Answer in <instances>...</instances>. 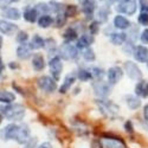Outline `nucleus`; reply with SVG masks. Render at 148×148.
<instances>
[{
    "instance_id": "1",
    "label": "nucleus",
    "mask_w": 148,
    "mask_h": 148,
    "mask_svg": "<svg viewBox=\"0 0 148 148\" xmlns=\"http://www.w3.org/2000/svg\"><path fill=\"white\" fill-rule=\"evenodd\" d=\"M25 107L19 103H10L0 107V114L10 121H20L25 116Z\"/></svg>"
},
{
    "instance_id": "2",
    "label": "nucleus",
    "mask_w": 148,
    "mask_h": 148,
    "mask_svg": "<svg viewBox=\"0 0 148 148\" xmlns=\"http://www.w3.org/2000/svg\"><path fill=\"white\" fill-rule=\"evenodd\" d=\"M96 104H97L98 109H100V112L106 117H109V119H114L120 112L119 106L109 100H97Z\"/></svg>"
},
{
    "instance_id": "3",
    "label": "nucleus",
    "mask_w": 148,
    "mask_h": 148,
    "mask_svg": "<svg viewBox=\"0 0 148 148\" xmlns=\"http://www.w3.org/2000/svg\"><path fill=\"white\" fill-rule=\"evenodd\" d=\"M18 133H19V125L16 123H11V125L6 126L1 132H0V136L3 140H16L18 138Z\"/></svg>"
},
{
    "instance_id": "4",
    "label": "nucleus",
    "mask_w": 148,
    "mask_h": 148,
    "mask_svg": "<svg viewBox=\"0 0 148 148\" xmlns=\"http://www.w3.org/2000/svg\"><path fill=\"white\" fill-rule=\"evenodd\" d=\"M77 55H78L77 47H75L73 45H71L69 43L63 44L59 47V56H60V58H63L65 60H70V59L76 58Z\"/></svg>"
},
{
    "instance_id": "5",
    "label": "nucleus",
    "mask_w": 148,
    "mask_h": 148,
    "mask_svg": "<svg viewBox=\"0 0 148 148\" xmlns=\"http://www.w3.org/2000/svg\"><path fill=\"white\" fill-rule=\"evenodd\" d=\"M37 84H38V88L46 91V92H52L56 90L57 88V83L53 78L49 77V76H43L40 78H38L37 81Z\"/></svg>"
},
{
    "instance_id": "6",
    "label": "nucleus",
    "mask_w": 148,
    "mask_h": 148,
    "mask_svg": "<svg viewBox=\"0 0 148 148\" xmlns=\"http://www.w3.org/2000/svg\"><path fill=\"white\" fill-rule=\"evenodd\" d=\"M125 70L127 72L128 77L130 79H133V81H140L142 78L141 70L139 69V66L136 64L133 63V62H130V60H128V62L125 63Z\"/></svg>"
},
{
    "instance_id": "7",
    "label": "nucleus",
    "mask_w": 148,
    "mask_h": 148,
    "mask_svg": "<svg viewBox=\"0 0 148 148\" xmlns=\"http://www.w3.org/2000/svg\"><path fill=\"white\" fill-rule=\"evenodd\" d=\"M116 11L125 13L127 16H132L136 12V1L135 0H126L116 6Z\"/></svg>"
},
{
    "instance_id": "8",
    "label": "nucleus",
    "mask_w": 148,
    "mask_h": 148,
    "mask_svg": "<svg viewBox=\"0 0 148 148\" xmlns=\"http://www.w3.org/2000/svg\"><path fill=\"white\" fill-rule=\"evenodd\" d=\"M49 66H50V72L53 77L55 81H58L60 78V73H62V70H63V64L60 62V58L58 56L53 57L50 63H49Z\"/></svg>"
},
{
    "instance_id": "9",
    "label": "nucleus",
    "mask_w": 148,
    "mask_h": 148,
    "mask_svg": "<svg viewBox=\"0 0 148 148\" xmlns=\"http://www.w3.org/2000/svg\"><path fill=\"white\" fill-rule=\"evenodd\" d=\"M100 146L101 148H126L125 143L115 138H102L100 140Z\"/></svg>"
},
{
    "instance_id": "10",
    "label": "nucleus",
    "mask_w": 148,
    "mask_h": 148,
    "mask_svg": "<svg viewBox=\"0 0 148 148\" xmlns=\"http://www.w3.org/2000/svg\"><path fill=\"white\" fill-rule=\"evenodd\" d=\"M107 76H108V82L109 84H116L123 76V71L121 68L119 66H112L108 72H107Z\"/></svg>"
},
{
    "instance_id": "11",
    "label": "nucleus",
    "mask_w": 148,
    "mask_h": 148,
    "mask_svg": "<svg viewBox=\"0 0 148 148\" xmlns=\"http://www.w3.org/2000/svg\"><path fill=\"white\" fill-rule=\"evenodd\" d=\"M92 88H94V91L97 96L100 97H106L110 94V87L109 84L106 83V82H96L92 84Z\"/></svg>"
},
{
    "instance_id": "12",
    "label": "nucleus",
    "mask_w": 148,
    "mask_h": 148,
    "mask_svg": "<svg viewBox=\"0 0 148 148\" xmlns=\"http://www.w3.org/2000/svg\"><path fill=\"white\" fill-rule=\"evenodd\" d=\"M30 129L26 125H20L19 126V133H18V138H17V142L18 143H24L26 145V142L30 140Z\"/></svg>"
},
{
    "instance_id": "13",
    "label": "nucleus",
    "mask_w": 148,
    "mask_h": 148,
    "mask_svg": "<svg viewBox=\"0 0 148 148\" xmlns=\"http://www.w3.org/2000/svg\"><path fill=\"white\" fill-rule=\"evenodd\" d=\"M134 57L140 63H146L148 60V49L146 46H136L134 50Z\"/></svg>"
},
{
    "instance_id": "14",
    "label": "nucleus",
    "mask_w": 148,
    "mask_h": 148,
    "mask_svg": "<svg viewBox=\"0 0 148 148\" xmlns=\"http://www.w3.org/2000/svg\"><path fill=\"white\" fill-rule=\"evenodd\" d=\"M75 81H76V73H75V72L69 73V75L65 77V79H64V83L60 85L59 92L65 94L66 91H69V90H70V87H71L73 83H75Z\"/></svg>"
},
{
    "instance_id": "15",
    "label": "nucleus",
    "mask_w": 148,
    "mask_h": 148,
    "mask_svg": "<svg viewBox=\"0 0 148 148\" xmlns=\"http://www.w3.org/2000/svg\"><path fill=\"white\" fill-rule=\"evenodd\" d=\"M135 94L142 98L148 97V82L147 81H140L136 85H135Z\"/></svg>"
},
{
    "instance_id": "16",
    "label": "nucleus",
    "mask_w": 148,
    "mask_h": 148,
    "mask_svg": "<svg viewBox=\"0 0 148 148\" xmlns=\"http://www.w3.org/2000/svg\"><path fill=\"white\" fill-rule=\"evenodd\" d=\"M18 30L17 25L12 23H8L6 20H0V32H3L4 34H12Z\"/></svg>"
},
{
    "instance_id": "17",
    "label": "nucleus",
    "mask_w": 148,
    "mask_h": 148,
    "mask_svg": "<svg viewBox=\"0 0 148 148\" xmlns=\"http://www.w3.org/2000/svg\"><path fill=\"white\" fill-rule=\"evenodd\" d=\"M114 25L120 30H126L130 26V21L123 16H116L114 18Z\"/></svg>"
},
{
    "instance_id": "18",
    "label": "nucleus",
    "mask_w": 148,
    "mask_h": 148,
    "mask_svg": "<svg viewBox=\"0 0 148 148\" xmlns=\"http://www.w3.org/2000/svg\"><path fill=\"white\" fill-rule=\"evenodd\" d=\"M126 103H127L128 108L132 109V110L138 109V108L141 106L140 98H138L136 96H134V95H128V96H126Z\"/></svg>"
},
{
    "instance_id": "19",
    "label": "nucleus",
    "mask_w": 148,
    "mask_h": 148,
    "mask_svg": "<svg viewBox=\"0 0 148 148\" xmlns=\"http://www.w3.org/2000/svg\"><path fill=\"white\" fill-rule=\"evenodd\" d=\"M45 46V40L42 38V37L39 36H33L32 39L30 42V49H32V50H38V49H42Z\"/></svg>"
},
{
    "instance_id": "20",
    "label": "nucleus",
    "mask_w": 148,
    "mask_h": 148,
    "mask_svg": "<svg viewBox=\"0 0 148 148\" xmlns=\"http://www.w3.org/2000/svg\"><path fill=\"white\" fill-rule=\"evenodd\" d=\"M32 66L34 70L37 71H40L44 69L45 66V60H44V57L42 55H34L33 58H32Z\"/></svg>"
},
{
    "instance_id": "21",
    "label": "nucleus",
    "mask_w": 148,
    "mask_h": 148,
    "mask_svg": "<svg viewBox=\"0 0 148 148\" xmlns=\"http://www.w3.org/2000/svg\"><path fill=\"white\" fill-rule=\"evenodd\" d=\"M16 100V95L13 92H10L7 90H0V102L10 104Z\"/></svg>"
},
{
    "instance_id": "22",
    "label": "nucleus",
    "mask_w": 148,
    "mask_h": 148,
    "mask_svg": "<svg viewBox=\"0 0 148 148\" xmlns=\"http://www.w3.org/2000/svg\"><path fill=\"white\" fill-rule=\"evenodd\" d=\"M92 37L89 34H83L82 37H79V39L77 40V47L78 49H85L89 47V45L92 43Z\"/></svg>"
},
{
    "instance_id": "23",
    "label": "nucleus",
    "mask_w": 148,
    "mask_h": 148,
    "mask_svg": "<svg viewBox=\"0 0 148 148\" xmlns=\"http://www.w3.org/2000/svg\"><path fill=\"white\" fill-rule=\"evenodd\" d=\"M17 56L20 59H27L31 56V49L29 46H26L25 44H21L18 49H17Z\"/></svg>"
},
{
    "instance_id": "24",
    "label": "nucleus",
    "mask_w": 148,
    "mask_h": 148,
    "mask_svg": "<svg viewBox=\"0 0 148 148\" xmlns=\"http://www.w3.org/2000/svg\"><path fill=\"white\" fill-rule=\"evenodd\" d=\"M37 16H38V12H37L36 8L29 7V8H26L25 11H24V18L30 23H34L37 20Z\"/></svg>"
},
{
    "instance_id": "25",
    "label": "nucleus",
    "mask_w": 148,
    "mask_h": 148,
    "mask_svg": "<svg viewBox=\"0 0 148 148\" xmlns=\"http://www.w3.org/2000/svg\"><path fill=\"white\" fill-rule=\"evenodd\" d=\"M126 39H127V34L123 33V32L113 33L112 34V38H110V40H112V43L114 45H122L123 43L126 42Z\"/></svg>"
},
{
    "instance_id": "26",
    "label": "nucleus",
    "mask_w": 148,
    "mask_h": 148,
    "mask_svg": "<svg viewBox=\"0 0 148 148\" xmlns=\"http://www.w3.org/2000/svg\"><path fill=\"white\" fill-rule=\"evenodd\" d=\"M4 16L8 19H12V20H18L20 18V12L19 10L17 8H13V7H11V8H7L5 12H4Z\"/></svg>"
},
{
    "instance_id": "27",
    "label": "nucleus",
    "mask_w": 148,
    "mask_h": 148,
    "mask_svg": "<svg viewBox=\"0 0 148 148\" xmlns=\"http://www.w3.org/2000/svg\"><path fill=\"white\" fill-rule=\"evenodd\" d=\"M52 18L50 17V16H47V14H44V16H42L39 19H38V25L40 26V27H43V29H45V27H49L52 24Z\"/></svg>"
},
{
    "instance_id": "28",
    "label": "nucleus",
    "mask_w": 148,
    "mask_h": 148,
    "mask_svg": "<svg viewBox=\"0 0 148 148\" xmlns=\"http://www.w3.org/2000/svg\"><path fill=\"white\" fill-rule=\"evenodd\" d=\"M77 38V32L73 30V29H68L65 32H64V39L66 42H72Z\"/></svg>"
},
{
    "instance_id": "29",
    "label": "nucleus",
    "mask_w": 148,
    "mask_h": 148,
    "mask_svg": "<svg viewBox=\"0 0 148 148\" xmlns=\"http://www.w3.org/2000/svg\"><path fill=\"white\" fill-rule=\"evenodd\" d=\"M77 77H78L81 81H88V79H90L92 76H91V72H90L89 70H79Z\"/></svg>"
},
{
    "instance_id": "30",
    "label": "nucleus",
    "mask_w": 148,
    "mask_h": 148,
    "mask_svg": "<svg viewBox=\"0 0 148 148\" xmlns=\"http://www.w3.org/2000/svg\"><path fill=\"white\" fill-rule=\"evenodd\" d=\"M108 14H109V11L107 8H100L97 12V17L101 21H106L108 19Z\"/></svg>"
},
{
    "instance_id": "31",
    "label": "nucleus",
    "mask_w": 148,
    "mask_h": 148,
    "mask_svg": "<svg viewBox=\"0 0 148 148\" xmlns=\"http://www.w3.org/2000/svg\"><path fill=\"white\" fill-rule=\"evenodd\" d=\"M83 57H84V59L87 62L95 60V53H94V51L91 50V49H87V50L83 52Z\"/></svg>"
},
{
    "instance_id": "32",
    "label": "nucleus",
    "mask_w": 148,
    "mask_h": 148,
    "mask_svg": "<svg viewBox=\"0 0 148 148\" xmlns=\"http://www.w3.org/2000/svg\"><path fill=\"white\" fill-rule=\"evenodd\" d=\"M90 72H91V76H94L95 78H102V76L104 75V72H103V70L102 69H100V68H92L91 70H90Z\"/></svg>"
},
{
    "instance_id": "33",
    "label": "nucleus",
    "mask_w": 148,
    "mask_h": 148,
    "mask_svg": "<svg viewBox=\"0 0 148 148\" xmlns=\"http://www.w3.org/2000/svg\"><path fill=\"white\" fill-rule=\"evenodd\" d=\"M139 23L141 25L148 26V13H141L139 17Z\"/></svg>"
},
{
    "instance_id": "34",
    "label": "nucleus",
    "mask_w": 148,
    "mask_h": 148,
    "mask_svg": "<svg viewBox=\"0 0 148 148\" xmlns=\"http://www.w3.org/2000/svg\"><path fill=\"white\" fill-rule=\"evenodd\" d=\"M17 40L21 44H24L27 40V33L26 32H19V34L17 36Z\"/></svg>"
},
{
    "instance_id": "35",
    "label": "nucleus",
    "mask_w": 148,
    "mask_h": 148,
    "mask_svg": "<svg viewBox=\"0 0 148 148\" xmlns=\"http://www.w3.org/2000/svg\"><path fill=\"white\" fill-rule=\"evenodd\" d=\"M89 30H90V33H91V34H96V33L98 32V30H100V26H98V23H97V21H94V23L91 24V25H90Z\"/></svg>"
},
{
    "instance_id": "36",
    "label": "nucleus",
    "mask_w": 148,
    "mask_h": 148,
    "mask_svg": "<svg viewBox=\"0 0 148 148\" xmlns=\"http://www.w3.org/2000/svg\"><path fill=\"white\" fill-rule=\"evenodd\" d=\"M142 13H148V0H140Z\"/></svg>"
},
{
    "instance_id": "37",
    "label": "nucleus",
    "mask_w": 148,
    "mask_h": 148,
    "mask_svg": "<svg viewBox=\"0 0 148 148\" xmlns=\"http://www.w3.org/2000/svg\"><path fill=\"white\" fill-rule=\"evenodd\" d=\"M141 42L143 44H148V29H146L141 34Z\"/></svg>"
},
{
    "instance_id": "38",
    "label": "nucleus",
    "mask_w": 148,
    "mask_h": 148,
    "mask_svg": "<svg viewBox=\"0 0 148 148\" xmlns=\"http://www.w3.org/2000/svg\"><path fill=\"white\" fill-rule=\"evenodd\" d=\"M37 11H39V12H46V11H49L50 10V7L49 6H46V4H38L37 5V8H36Z\"/></svg>"
},
{
    "instance_id": "39",
    "label": "nucleus",
    "mask_w": 148,
    "mask_h": 148,
    "mask_svg": "<svg viewBox=\"0 0 148 148\" xmlns=\"http://www.w3.org/2000/svg\"><path fill=\"white\" fill-rule=\"evenodd\" d=\"M38 148H52L51 143H49V142H43L42 145H39Z\"/></svg>"
},
{
    "instance_id": "40",
    "label": "nucleus",
    "mask_w": 148,
    "mask_h": 148,
    "mask_svg": "<svg viewBox=\"0 0 148 148\" xmlns=\"http://www.w3.org/2000/svg\"><path fill=\"white\" fill-rule=\"evenodd\" d=\"M143 116H145V119L148 121V104H146L145 108H143Z\"/></svg>"
},
{
    "instance_id": "41",
    "label": "nucleus",
    "mask_w": 148,
    "mask_h": 148,
    "mask_svg": "<svg viewBox=\"0 0 148 148\" xmlns=\"http://www.w3.org/2000/svg\"><path fill=\"white\" fill-rule=\"evenodd\" d=\"M101 1H104V3H108V4H110V3H113V0H101Z\"/></svg>"
},
{
    "instance_id": "42",
    "label": "nucleus",
    "mask_w": 148,
    "mask_h": 148,
    "mask_svg": "<svg viewBox=\"0 0 148 148\" xmlns=\"http://www.w3.org/2000/svg\"><path fill=\"white\" fill-rule=\"evenodd\" d=\"M1 45H3V38L0 37V47H1Z\"/></svg>"
},
{
    "instance_id": "43",
    "label": "nucleus",
    "mask_w": 148,
    "mask_h": 148,
    "mask_svg": "<svg viewBox=\"0 0 148 148\" xmlns=\"http://www.w3.org/2000/svg\"><path fill=\"white\" fill-rule=\"evenodd\" d=\"M1 121H3V116H1V114H0V123H1Z\"/></svg>"
},
{
    "instance_id": "44",
    "label": "nucleus",
    "mask_w": 148,
    "mask_h": 148,
    "mask_svg": "<svg viewBox=\"0 0 148 148\" xmlns=\"http://www.w3.org/2000/svg\"><path fill=\"white\" fill-rule=\"evenodd\" d=\"M10 1H13V3H17V1H19V0H10Z\"/></svg>"
},
{
    "instance_id": "45",
    "label": "nucleus",
    "mask_w": 148,
    "mask_h": 148,
    "mask_svg": "<svg viewBox=\"0 0 148 148\" xmlns=\"http://www.w3.org/2000/svg\"><path fill=\"white\" fill-rule=\"evenodd\" d=\"M117 1L119 3H122V1H126V0H117Z\"/></svg>"
},
{
    "instance_id": "46",
    "label": "nucleus",
    "mask_w": 148,
    "mask_h": 148,
    "mask_svg": "<svg viewBox=\"0 0 148 148\" xmlns=\"http://www.w3.org/2000/svg\"><path fill=\"white\" fill-rule=\"evenodd\" d=\"M0 63H1V59H0ZM0 66H1V64H0Z\"/></svg>"
},
{
    "instance_id": "47",
    "label": "nucleus",
    "mask_w": 148,
    "mask_h": 148,
    "mask_svg": "<svg viewBox=\"0 0 148 148\" xmlns=\"http://www.w3.org/2000/svg\"><path fill=\"white\" fill-rule=\"evenodd\" d=\"M147 66H148V60H147Z\"/></svg>"
}]
</instances>
